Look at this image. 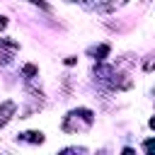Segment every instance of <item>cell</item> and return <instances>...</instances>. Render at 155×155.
Instances as JSON below:
<instances>
[{
    "label": "cell",
    "instance_id": "obj_1",
    "mask_svg": "<svg viewBox=\"0 0 155 155\" xmlns=\"http://www.w3.org/2000/svg\"><path fill=\"white\" fill-rule=\"evenodd\" d=\"M12 114H15V102H2L0 104V126H5Z\"/></svg>",
    "mask_w": 155,
    "mask_h": 155
},
{
    "label": "cell",
    "instance_id": "obj_2",
    "mask_svg": "<svg viewBox=\"0 0 155 155\" xmlns=\"http://www.w3.org/2000/svg\"><path fill=\"white\" fill-rule=\"evenodd\" d=\"M24 138H27V140H31V143H41V140H44V136H41V133H36V131H27V133H24Z\"/></svg>",
    "mask_w": 155,
    "mask_h": 155
},
{
    "label": "cell",
    "instance_id": "obj_3",
    "mask_svg": "<svg viewBox=\"0 0 155 155\" xmlns=\"http://www.w3.org/2000/svg\"><path fill=\"white\" fill-rule=\"evenodd\" d=\"M92 53H94V56H97V58H99V61H102V58H104V56H107V53H109V46H99V48H94V51H92Z\"/></svg>",
    "mask_w": 155,
    "mask_h": 155
},
{
    "label": "cell",
    "instance_id": "obj_4",
    "mask_svg": "<svg viewBox=\"0 0 155 155\" xmlns=\"http://www.w3.org/2000/svg\"><path fill=\"white\" fill-rule=\"evenodd\" d=\"M34 73H36L34 65H24V75H34Z\"/></svg>",
    "mask_w": 155,
    "mask_h": 155
},
{
    "label": "cell",
    "instance_id": "obj_5",
    "mask_svg": "<svg viewBox=\"0 0 155 155\" xmlns=\"http://www.w3.org/2000/svg\"><path fill=\"white\" fill-rule=\"evenodd\" d=\"M2 27H5V17H0V29H2Z\"/></svg>",
    "mask_w": 155,
    "mask_h": 155
}]
</instances>
